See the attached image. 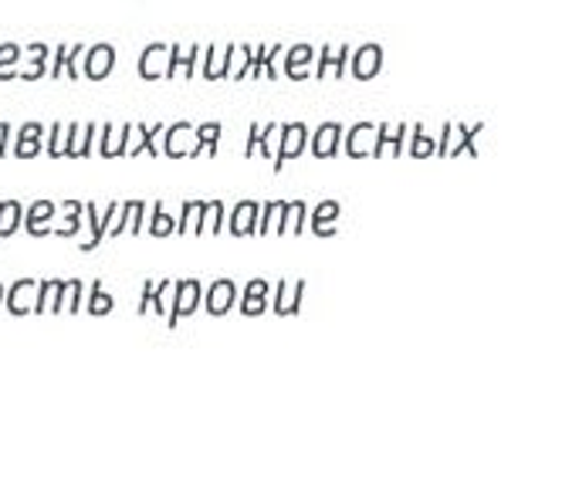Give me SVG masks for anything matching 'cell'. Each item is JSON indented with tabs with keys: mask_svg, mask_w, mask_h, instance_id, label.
I'll return each instance as SVG.
<instances>
[{
	"mask_svg": "<svg viewBox=\"0 0 562 484\" xmlns=\"http://www.w3.org/2000/svg\"><path fill=\"white\" fill-rule=\"evenodd\" d=\"M258 299H265V285H261V281H255V285L248 289V302H245V312L248 315H258L265 305H258Z\"/></svg>",
	"mask_w": 562,
	"mask_h": 484,
	"instance_id": "6",
	"label": "cell"
},
{
	"mask_svg": "<svg viewBox=\"0 0 562 484\" xmlns=\"http://www.w3.org/2000/svg\"><path fill=\"white\" fill-rule=\"evenodd\" d=\"M339 126H323V130H318V136H315V156H333L336 153V139H339Z\"/></svg>",
	"mask_w": 562,
	"mask_h": 484,
	"instance_id": "3",
	"label": "cell"
},
{
	"mask_svg": "<svg viewBox=\"0 0 562 484\" xmlns=\"http://www.w3.org/2000/svg\"><path fill=\"white\" fill-rule=\"evenodd\" d=\"M196 295H200L196 281H183V295L177 292V315H190L193 305H196Z\"/></svg>",
	"mask_w": 562,
	"mask_h": 484,
	"instance_id": "4",
	"label": "cell"
},
{
	"mask_svg": "<svg viewBox=\"0 0 562 484\" xmlns=\"http://www.w3.org/2000/svg\"><path fill=\"white\" fill-rule=\"evenodd\" d=\"M302 143H305V126L302 123H292L285 130V139H281V159H278V164H285V159H295L302 153Z\"/></svg>",
	"mask_w": 562,
	"mask_h": 484,
	"instance_id": "1",
	"label": "cell"
},
{
	"mask_svg": "<svg viewBox=\"0 0 562 484\" xmlns=\"http://www.w3.org/2000/svg\"><path fill=\"white\" fill-rule=\"evenodd\" d=\"M255 214H258V204H240V207H237V217H234V227H231V230H234V234H248V230L255 227V224H251V217H255Z\"/></svg>",
	"mask_w": 562,
	"mask_h": 484,
	"instance_id": "5",
	"label": "cell"
},
{
	"mask_svg": "<svg viewBox=\"0 0 562 484\" xmlns=\"http://www.w3.org/2000/svg\"><path fill=\"white\" fill-rule=\"evenodd\" d=\"M207 302H211L214 315H224L231 308V302H234V285H231V281H217V285L207 292Z\"/></svg>",
	"mask_w": 562,
	"mask_h": 484,
	"instance_id": "2",
	"label": "cell"
}]
</instances>
